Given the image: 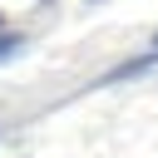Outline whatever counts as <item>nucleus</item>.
<instances>
[{"instance_id":"3","label":"nucleus","mask_w":158,"mask_h":158,"mask_svg":"<svg viewBox=\"0 0 158 158\" xmlns=\"http://www.w3.org/2000/svg\"><path fill=\"white\" fill-rule=\"evenodd\" d=\"M153 49H158V30H153Z\"/></svg>"},{"instance_id":"1","label":"nucleus","mask_w":158,"mask_h":158,"mask_svg":"<svg viewBox=\"0 0 158 158\" xmlns=\"http://www.w3.org/2000/svg\"><path fill=\"white\" fill-rule=\"evenodd\" d=\"M158 64V54H143V59H128V64H118V69H109L99 84H118V79H133V74H143V69H153Z\"/></svg>"},{"instance_id":"2","label":"nucleus","mask_w":158,"mask_h":158,"mask_svg":"<svg viewBox=\"0 0 158 158\" xmlns=\"http://www.w3.org/2000/svg\"><path fill=\"white\" fill-rule=\"evenodd\" d=\"M15 49H20V35H15V30H0V59L15 54Z\"/></svg>"}]
</instances>
